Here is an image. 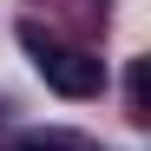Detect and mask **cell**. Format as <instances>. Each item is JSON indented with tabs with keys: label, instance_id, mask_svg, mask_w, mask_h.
Instances as JSON below:
<instances>
[{
	"label": "cell",
	"instance_id": "6da1fadb",
	"mask_svg": "<svg viewBox=\"0 0 151 151\" xmlns=\"http://www.w3.org/2000/svg\"><path fill=\"white\" fill-rule=\"evenodd\" d=\"M27 46H33V66H40V79L53 86V92H66V99H92V92H99V66H92V59L59 53V46H40L33 33H27Z\"/></svg>",
	"mask_w": 151,
	"mask_h": 151
},
{
	"label": "cell",
	"instance_id": "7a4b0ae2",
	"mask_svg": "<svg viewBox=\"0 0 151 151\" xmlns=\"http://www.w3.org/2000/svg\"><path fill=\"white\" fill-rule=\"evenodd\" d=\"M20 151H99V145L72 138V132H27V138H20Z\"/></svg>",
	"mask_w": 151,
	"mask_h": 151
}]
</instances>
